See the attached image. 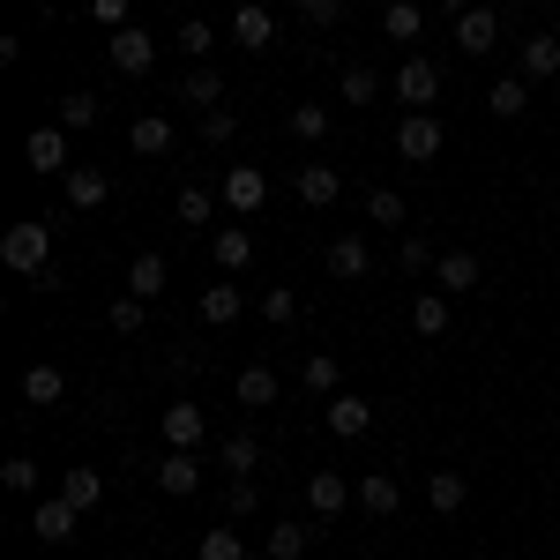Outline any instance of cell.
<instances>
[{"mask_svg":"<svg viewBox=\"0 0 560 560\" xmlns=\"http://www.w3.org/2000/svg\"><path fill=\"white\" fill-rule=\"evenodd\" d=\"M255 478H232V486H224V516H255Z\"/></svg>","mask_w":560,"mask_h":560,"instance_id":"cell-45","label":"cell"},{"mask_svg":"<svg viewBox=\"0 0 560 560\" xmlns=\"http://www.w3.org/2000/svg\"><path fill=\"white\" fill-rule=\"evenodd\" d=\"M411 329H419V337H441V329H448V292H419V300H411Z\"/></svg>","mask_w":560,"mask_h":560,"instance_id":"cell-31","label":"cell"},{"mask_svg":"<svg viewBox=\"0 0 560 560\" xmlns=\"http://www.w3.org/2000/svg\"><path fill=\"white\" fill-rule=\"evenodd\" d=\"M382 31L396 45H419V31H427V8H411V0H396V8H382Z\"/></svg>","mask_w":560,"mask_h":560,"instance_id":"cell-28","label":"cell"},{"mask_svg":"<svg viewBox=\"0 0 560 560\" xmlns=\"http://www.w3.org/2000/svg\"><path fill=\"white\" fill-rule=\"evenodd\" d=\"M105 60H113V68H120V75H150V60H158V38H150V31H120V38L105 45Z\"/></svg>","mask_w":560,"mask_h":560,"instance_id":"cell-8","label":"cell"},{"mask_svg":"<svg viewBox=\"0 0 560 560\" xmlns=\"http://www.w3.org/2000/svg\"><path fill=\"white\" fill-rule=\"evenodd\" d=\"M427 501H433V516H456V509L471 501V486H464V471H433V478H427Z\"/></svg>","mask_w":560,"mask_h":560,"instance_id":"cell-26","label":"cell"},{"mask_svg":"<svg viewBox=\"0 0 560 560\" xmlns=\"http://www.w3.org/2000/svg\"><path fill=\"white\" fill-rule=\"evenodd\" d=\"M261 322H269V329H292V322H300V300H292V292H284V284H277V292H261Z\"/></svg>","mask_w":560,"mask_h":560,"instance_id":"cell-38","label":"cell"},{"mask_svg":"<svg viewBox=\"0 0 560 560\" xmlns=\"http://www.w3.org/2000/svg\"><path fill=\"white\" fill-rule=\"evenodd\" d=\"M322 261H329V277H337V284H359V277L374 269V247H366V240H329Z\"/></svg>","mask_w":560,"mask_h":560,"instance_id":"cell-10","label":"cell"},{"mask_svg":"<svg viewBox=\"0 0 560 560\" xmlns=\"http://www.w3.org/2000/svg\"><path fill=\"white\" fill-rule=\"evenodd\" d=\"M448 31H456V45H464V52H493V45H501V15H493V8H464V0H456V8H448Z\"/></svg>","mask_w":560,"mask_h":560,"instance_id":"cell-3","label":"cell"},{"mask_svg":"<svg viewBox=\"0 0 560 560\" xmlns=\"http://www.w3.org/2000/svg\"><path fill=\"white\" fill-rule=\"evenodd\" d=\"M306 23L329 31V23H345V8H337V0H306Z\"/></svg>","mask_w":560,"mask_h":560,"instance_id":"cell-49","label":"cell"},{"mask_svg":"<svg viewBox=\"0 0 560 560\" xmlns=\"http://www.w3.org/2000/svg\"><path fill=\"white\" fill-rule=\"evenodd\" d=\"M366 217H374L382 232H396V224H404V195H396V187H374V195H366Z\"/></svg>","mask_w":560,"mask_h":560,"instance_id":"cell-39","label":"cell"},{"mask_svg":"<svg viewBox=\"0 0 560 560\" xmlns=\"http://www.w3.org/2000/svg\"><path fill=\"white\" fill-rule=\"evenodd\" d=\"M90 23L120 38V31H128V0H90Z\"/></svg>","mask_w":560,"mask_h":560,"instance_id":"cell-44","label":"cell"},{"mask_svg":"<svg viewBox=\"0 0 560 560\" xmlns=\"http://www.w3.org/2000/svg\"><path fill=\"white\" fill-rule=\"evenodd\" d=\"M0 261H8L15 277H31V284H38L45 269H52V232H45L38 217H23V224H8V232H0Z\"/></svg>","mask_w":560,"mask_h":560,"instance_id":"cell-1","label":"cell"},{"mask_svg":"<svg viewBox=\"0 0 560 560\" xmlns=\"http://www.w3.org/2000/svg\"><path fill=\"white\" fill-rule=\"evenodd\" d=\"M173 142H179V135H173V120H165V113H142V120L128 128V150H135V158H165Z\"/></svg>","mask_w":560,"mask_h":560,"instance_id":"cell-15","label":"cell"},{"mask_svg":"<svg viewBox=\"0 0 560 560\" xmlns=\"http://www.w3.org/2000/svg\"><path fill=\"white\" fill-rule=\"evenodd\" d=\"M202 441H210V419H202V404L173 396V404H165V448H173V456H195Z\"/></svg>","mask_w":560,"mask_h":560,"instance_id":"cell-4","label":"cell"},{"mask_svg":"<svg viewBox=\"0 0 560 560\" xmlns=\"http://www.w3.org/2000/svg\"><path fill=\"white\" fill-rule=\"evenodd\" d=\"M306 546H314V530H306V523H277V530L261 538V553H269V560H300Z\"/></svg>","mask_w":560,"mask_h":560,"instance_id":"cell-30","label":"cell"},{"mask_svg":"<svg viewBox=\"0 0 560 560\" xmlns=\"http://www.w3.org/2000/svg\"><path fill=\"white\" fill-rule=\"evenodd\" d=\"M195 560H255L240 538H232V523H217V530H202V546H195Z\"/></svg>","mask_w":560,"mask_h":560,"instance_id":"cell-33","label":"cell"},{"mask_svg":"<svg viewBox=\"0 0 560 560\" xmlns=\"http://www.w3.org/2000/svg\"><path fill=\"white\" fill-rule=\"evenodd\" d=\"M269 38H277V15H269V8H255V0H247V8H232V45L261 52Z\"/></svg>","mask_w":560,"mask_h":560,"instance_id":"cell-19","label":"cell"},{"mask_svg":"<svg viewBox=\"0 0 560 560\" xmlns=\"http://www.w3.org/2000/svg\"><path fill=\"white\" fill-rule=\"evenodd\" d=\"M261 195H269V173H255V165H232V173H224V202L240 217L261 210Z\"/></svg>","mask_w":560,"mask_h":560,"instance_id":"cell-20","label":"cell"},{"mask_svg":"<svg viewBox=\"0 0 560 560\" xmlns=\"http://www.w3.org/2000/svg\"><path fill=\"white\" fill-rule=\"evenodd\" d=\"M433 97H441V68L419 60V52H404V68H396V105H404V113H433Z\"/></svg>","mask_w":560,"mask_h":560,"instance_id":"cell-2","label":"cell"},{"mask_svg":"<svg viewBox=\"0 0 560 560\" xmlns=\"http://www.w3.org/2000/svg\"><path fill=\"white\" fill-rule=\"evenodd\" d=\"M60 128H68V135L97 128V97H90V90H68V97H60Z\"/></svg>","mask_w":560,"mask_h":560,"instance_id":"cell-35","label":"cell"},{"mask_svg":"<svg viewBox=\"0 0 560 560\" xmlns=\"http://www.w3.org/2000/svg\"><path fill=\"white\" fill-rule=\"evenodd\" d=\"M396 150H404V165H433V158H441V120L404 113V120H396Z\"/></svg>","mask_w":560,"mask_h":560,"instance_id":"cell-5","label":"cell"},{"mask_svg":"<svg viewBox=\"0 0 560 560\" xmlns=\"http://www.w3.org/2000/svg\"><path fill=\"white\" fill-rule=\"evenodd\" d=\"M179 97L202 105V113H224V75H217V68H187V75H179Z\"/></svg>","mask_w":560,"mask_h":560,"instance_id":"cell-23","label":"cell"},{"mask_svg":"<svg viewBox=\"0 0 560 560\" xmlns=\"http://www.w3.org/2000/svg\"><path fill=\"white\" fill-rule=\"evenodd\" d=\"M75 523H83V516H75V509H68L60 493H45L38 509H31V530H38L45 546H68V538H75Z\"/></svg>","mask_w":560,"mask_h":560,"instance_id":"cell-9","label":"cell"},{"mask_svg":"<svg viewBox=\"0 0 560 560\" xmlns=\"http://www.w3.org/2000/svg\"><path fill=\"white\" fill-rule=\"evenodd\" d=\"M292 187H300V202H306V210H329V202L345 195V173L314 158V165H300V173H292Z\"/></svg>","mask_w":560,"mask_h":560,"instance_id":"cell-6","label":"cell"},{"mask_svg":"<svg viewBox=\"0 0 560 560\" xmlns=\"http://www.w3.org/2000/svg\"><path fill=\"white\" fill-rule=\"evenodd\" d=\"M60 501H68V509H75V516H90V509H97V501H105V478L90 471V464H75V471L60 478Z\"/></svg>","mask_w":560,"mask_h":560,"instance_id":"cell-22","label":"cell"},{"mask_svg":"<svg viewBox=\"0 0 560 560\" xmlns=\"http://www.w3.org/2000/svg\"><path fill=\"white\" fill-rule=\"evenodd\" d=\"M60 396H68V374H60V366H31V374H23V404H31V411H52Z\"/></svg>","mask_w":560,"mask_h":560,"instance_id":"cell-24","label":"cell"},{"mask_svg":"<svg viewBox=\"0 0 560 560\" xmlns=\"http://www.w3.org/2000/svg\"><path fill=\"white\" fill-rule=\"evenodd\" d=\"M359 509H366V516H396V509H404V486L388 471H366L359 478Z\"/></svg>","mask_w":560,"mask_h":560,"instance_id":"cell-21","label":"cell"},{"mask_svg":"<svg viewBox=\"0 0 560 560\" xmlns=\"http://www.w3.org/2000/svg\"><path fill=\"white\" fill-rule=\"evenodd\" d=\"M105 195H113V179L97 173V165H75V173H68V202H75V210H97Z\"/></svg>","mask_w":560,"mask_h":560,"instance_id":"cell-27","label":"cell"},{"mask_svg":"<svg viewBox=\"0 0 560 560\" xmlns=\"http://www.w3.org/2000/svg\"><path fill=\"white\" fill-rule=\"evenodd\" d=\"M128 560H135V553H128Z\"/></svg>","mask_w":560,"mask_h":560,"instance_id":"cell-51","label":"cell"},{"mask_svg":"<svg viewBox=\"0 0 560 560\" xmlns=\"http://www.w3.org/2000/svg\"><path fill=\"white\" fill-rule=\"evenodd\" d=\"M165 277H173V261H165V255H135L128 261V300L150 306L158 292H165Z\"/></svg>","mask_w":560,"mask_h":560,"instance_id":"cell-18","label":"cell"},{"mask_svg":"<svg viewBox=\"0 0 560 560\" xmlns=\"http://www.w3.org/2000/svg\"><path fill=\"white\" fill-rule=\"evenodd\" d=\"M240 314H247V292H240L232 277H217L210 292H202V322H210V329H232Z\"/></svg>","mask_w":560,"mask_h":560,"instance_id":"cell-13","label":"cell"},{"mask_svg":"<svg viewBox=\"0 0 560 560\" xmlns=\"http://www.w3.org/2000/svg\"><path fill=\"white\" fill-rule=\"evenodd\" d=\"M300 382L314 388V396H345V388H337L345 374H337V359H329V351H314V359H306V366H300Z\"/></svg>","mask_w":560,"mask_h":560,"instance_id":"cell-34","label":"cell"},{"mask_svg":"<svg viewBox=\"0 0 560 560\" xmlns=\"http://www.w3.org/2000/svg\"><path fill=\"white\" fill-rule=\"evenodd\" d=\"M486 105H493V113H501V120H516L523 105H530V83H523V75H501V83H493V97H486Z\"/></svg>","mask_w":560,"mask_h":560,"instance_id":"cell-36","label":"cell"},{"mask_svg":"<svg viewBox=\"0 0 560 560\" xmlns=\"http://www.w3.org/2000/svg\"><path fill=\"white\" fill-rule=\"evenodd\" d=\"M142 322H150V306H142V300H113V329H120V337H135Z\"/></svg>","mask_w":560,"mask_h":560,"instance_id":"cell-46","label":"cell"},{"mask_svg":"<svg viewBox=\"0 0 560 560\" xmlns=\"http://www.w3.org/2000/svg\"><path fill=\"white\" fill-rule=\"evenodd\" d=\"M553 75H560V38L553 31L523 38V83H553Z\"/></svg>","mask_w":560,"mask_h":560,"instance_id":"cell-17","label":"cell"},{"mask_svg":"<svg viewBox=\"0 0 560 560\" xmlns=\"http://www.w3.org/2000/svg\"><path fill=\"white\" fill-rule=\"evenodd\" d=\"M433 277H441V292H448V300H464V292H478V255L448 247V255L433 261Z\"/></svg>","mask_w":560,"mask_h":560,"instance_id":"cell-16","label":"cell"},{"mask_svg":"<svg viewBox=\"0 0 560 560\" xmlns=\"http://www.w3.org/2000/svg\"><path fill=\"white\" fill-rule=\"evenodd\" d=\"M396 261H404V269H433L441 255H433L427 240H396Z\"/></svg>","mask_w":560,"mask_h":560,"instance_id":"cell-48","label":"cell"},{"mask_svg":"<svg viewBox=\"0 0 560 560\" xmlns=\"http://www.w3.org/2000/svg\"><path fill=\"white\" fill-rule=\"evenodd\" d=\"M322 427L337 433V441H359V433L374 427V404H366V396H351V388H345V396H329V411H322Z\"/></svg>","mask_w":560,"mask_h":560,"instance_id":"cell-7","label":"cell"},{"mask_svg":"<svg viewBox=\"0 0 560 560\" xmlns=\"http://www.w3.org/2000/svg\"><path fill=\"white\" fill-rule=\"evenodd\" d=\"M374 90H382L374 68H345V105H374Z\"/></svg>","mask_w":560,"mask_h":560,"instance_id":"cell-42","label":"cell"},{"mask_svg":"<svg viewBox=\"0 0 560 560\" xmlns=\"http://www.w3.org/2000/svg\"><path fill=\"white\" fill-rule=\"evenodd\" d=\"M232 135H240V120H232V105H224V113H210V120H202V142H210V150H224V142H232Z\"/></svg>","mask_w":560,"mask_h":560,"instance_id":"cell-47","label":"cell"},{"mask_svg":"<svg viewBox=\"0 0 560 560\" xmlns=\"http://www.w3.org/2000/svg\"><path fill=\"white\" fill-rule=\"evenodd\" d=\"M255 560H269V553H255Z\"/></svg>","mask_w":560,"mask_h":560,"instance_id":"cell-50","label":"cell"},{"mask_svg":"<svg viewBox=\"0 0 560 560\" xmlns=\"http://www.w3.org/2000/svg\"><path fill=\"white\" fill-rule=\"evenodd\" d=\"M210 210H217L210 187H179V224H187V232H202V224H210Z\"/></svg>","mask_w":560,"mask_h":560,"instance_id":"cell-37","label":"cell"},{"mask_svg":"<svg viewBox=\"0 0 560 560\" xmlns=\"http://www.w3.org/2000/svg\"><path fill=\"white\" fill-rule=\"evenodd\" d=\"M210 255H217V269H224V277H240V269L255 261V232H247V224H224V232L210 240Z\"/></svg>","mask_w":560,"mask_h":560,"instance_id":"cell-14","label":"cell"},{"mask_svg":"<svg viewBox=\"0 0 560 560\" xmlns=\"http://www.w3.org/2000/svg\"><path fill=\"white\" fill-rule=\"evenodd\" d=\"M23 158H31V173H75L68 165V128H38L23 142Z\"/></svg>","mask_w":560,"mask_h":560,"instance_id":"cell-12","label":"cell"},{"mask_svg":"<svg viewBox=\"0 0 560 560\" xmlns=\"http://www.w3.org/2000/svg\"><path fill=\"white\" fill-rule=\"evenodd\" d=\"M158 486H165L173 501H187V493H202V464H195V456H173V448H165V464H158Z\"/></svg>","mask_w":560,"mask_h":560,"instance_id":"cell-25","label":"cell"},{"mask_svg":"<svg viewBox=\"0 0 560 560\" xmlns=\"http://www.w3.org/2000/svg\"><path fill=\"white\" fill-rule=\"evenodd\" d=\"M329 128H337V120H329L322 105H300V113H292V135H300V142H322Z\"/></svg>","mask_w":560,"mask_h":560,"instance_id":"cell-43","label":"cell"},{"mask_svg":"<svg viewBox=\"0 0 560 560\" xmlns=\"http://www.w3.org/2000/svg\"><path fill=\"white\" fill-rule=\"evenodd\" d=\"M210 45H217V31L202 23V15H187V23H179V52H187V60H202ZM202 68H210V60H202Z\"/></svg>","mask_w":560,"mask_h":560,"instance_id":"cell-41","label":"cell"},{"mask_svg":"<svg viewBox=\"0 0 560 560\" xmlns=\"http://www.w3.org/2000/svg\"><path fill=\"white\" fill-rule=\"evenodd\" d=\"M217 456H224V471H232V478H255L261 441H255V433H224V448H217Z\"/></svg>","mask_w":560,"mask_h":560,"instance_id":"cell-29","label":"cell"},{"mask_svg":"<svg viewBox=\"0 0 560 560\" xmlns=\"http://www.w3.org/2000/svg\"><path fill=\"white\" fill-rule=\"evenodd\" d=\"M0 486H8V493H38L45 478H38V464H31V456H8V464H0Z\"/></svg>","mask_w":560,"mask_h":560,"instance_id":"cell-40","label":"cell"},{"mask_svg":"<svg viewBox=\"0 0 560 560\" xmlns=\"http://www.w3.org/2000/svg\"><path fill=\"white\" fill-rule=\"evenodd\" d=\"M351 493H359V486H345V471H314L306 478V509H314V516L329 523V516H345V501Z\"/></svg>","mask_w":560,"mask_h":560,"instance_id":"cell-11","label":"cell"},{"mask_svg":"<svg viewBox=\"0 0 560 560\" xmlns=\"http://www.w3.org/2000/svg\"><path fill=\"white\" fill-rule=\"evenodd\" d=\"M240 404H247V411H269V404H277V374H269V366H247V374H240Z\"/></svg>","mask_w":560,"mask_h":560,"instance_id":"cell-32","label":"cell"}]
</instances>
